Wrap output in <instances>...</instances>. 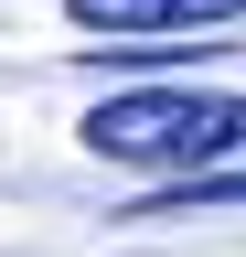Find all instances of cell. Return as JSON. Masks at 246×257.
<instances>
[{
    "instance_id": "1",
    "label": "cell",
    "mask_w": 246,
    "mask_h": 257,
    "mask_svg": "<svg viewBox=\"0 0 246 257\" xmlns=\"http://www.w3.org/2000/svg\"><path fill=\"white\" fill-rule=\"evenodd\" d=\"M75 140L118 172L193 182V172H225L246 150V96L235 86H129V96H97L75 118Z\"/></svg>"
},
{
    "instance_id": "2",
    "label": "cell",
    "mask_w": 246,
    "mask_h": 257,
    "mask_svg": "<svg viewBox=\"0 0 246 257\" xmlns=\"http://www.w3.org/2000/svg\"><path fill=\"white\" fill-rule=\"evenodd\" d=\"M75 32H214L246 22V0H65Z\"/></svg>"
},
{
    "instance_id": "3",
    "label": "cell",
    "mask_w": 246,
    "mask_h": 257,
    "mask_svg": "<svg viewBox=\"0 0 246 257\" xmlns=\"http://www.w3.org/2000/svg\"><path fill=\"white\" fill-rule=\"evenodd\" d=\"M225 204H246V172H193V182H161L150 204H129L118 225H182V214H225Z\"/></svg>"
}]
</instances>
